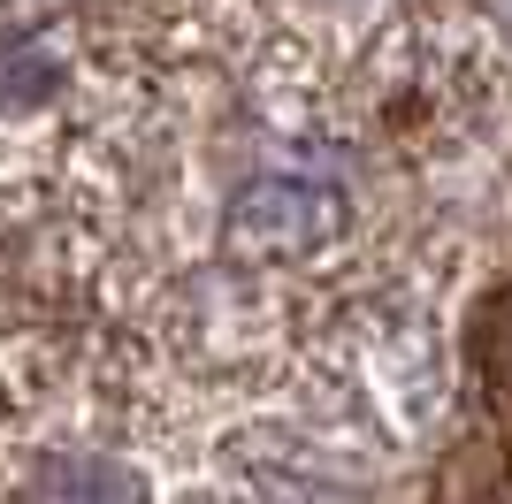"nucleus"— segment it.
I'll list each match as a JSON object with an SVG mask.
<instances>
[{"instance_id": "obj_2", "label": "nucleus", "mask_w": 512, "mask_h": 504, "mask_svg": "<svg viewBox=\"0 0 512 504\" xmlns=\"http://www.w3.org/2000/svg\"><path fill=\"white\" fill-rule=\"evenodd\" d=\"M8 497L16 504H153L161 482L115 436H46L39 451L16 459Z\"/></svg>"}, {"instance_id": "obj_4", "label": "nucleus", "mask_w": 512, "mask_h": 504, "mask_svg": "<svg viewBox=\"0 0 512 504\" xmlns=\"http://www.w3.org/2000/svg\"><path fill=\"white\" fill-rule=\"evenodd\" d=\"M490 23L505 31V46H512V0H490Z\"/></svg>"}, {"instance_id": "obj_3", "label": "nucleus", "mask_w": 512, "mask_h": 504, "mask_svg": "<svg viewBox=\"0 0 512 504\" xmlns=\"http://www.w3.org/2000/svg\"><path fill=\"white\" fill-rule=\"evenodd\" d=\"M467 367H474V382H482V398L497 405V420H505L497 436H512V283L474 306V321H467Z\"/></svg>"}, {"instance_id": "obj_1", "label": "nucleus", "mask_w": 512, "mask_h": 504, "mask_svg": "<svg viewBox=\"0 0 512 504\" xmlns=\"http://www.w3.org/2000/svg\"><path fill=\"white\" fill-rule=\"evenodd\" d=\"M352 214V146L321 123H291L230 161V184L214 191V252L237 275H306L344 252Z\"/></svg>"}]
</instances>
